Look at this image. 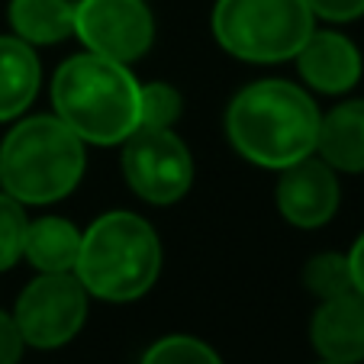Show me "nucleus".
I'll return each instance as SVG.
<instances>
[{
  "label": "nucleus",
  "mask_w": 364,
  "mask_h": 364,
  "mask_svg": "<svg viewBox=\"0 0 364 364\" xmlns=\"http://www.w3.org/2000/svg\"><path fill=\"white\" fill-rule=\"evenodd\" d=\"M319 119L313 97L296 84L258 81L229 103L226 132L242 159L284 171L316 151Z\"/></svg>",
  "instance_id": "1"
},
{
  "label": "nucleus",
  "mask_w": 364,
  "mask_h": 364,
  "mask_svg": "<svg viewBox=\"0 0 364 364\" xmlns=\"http://www.w3.org/2000/svg\"><path fill=\"white\" fill-rule=\"evenodd\" d=\"M55 117L81 142L113 145L139 126V84L129 68L94 52L75 55L52 81Z\"/></svg>",
  "instance_id": "2"
},
{
  "label": "nucleus",
  "mask_w": 364,
  "mask_h": 364,
  "mask_svg": "<svg viewBox=\"0 0 364 364\" xmlns=\"http://www.w3.org/2000/svg\"><path fill=\"white\" fill-rule=\"evenodd\" d=\"M161 271L159 235L136 213H107L81 235L75 277L100 300H136Z\"/></svg>",
  "instance_id": "3"
},
{
  "label": "nucleus",
  "mask_w": 364,
  "mask_h": 364,
  "mask_svg": "<svg viewBox=\"0 0 364 364\" xmlns=\"http://www.w3.org/2000/svg\"><path fill=\"white\" fill-rule=\"evenodd\" d=\"M84 174V142L58 117L23 119L0 145V184L20 203H55Z\"/></svg>",
  "instance_id": "4"
},
{
  "label": "nucleus",
  "mask_w": 364,
  "mask_h": 364,
  "mask_svg": "<svg viewBox=\"0 0 364 364\" xmlns=\"http://www.w3.org/2000/svg\"><path fill=\"white\" fill-rule=\"evenodd\" d=\"M213 33L229 55L245 62H284L313 33L306 0H220Z\"/></svg>",
  "instance_id": "5"
},
{
  "label": "nucleus",
  "mask_w": 364,
  "mask_h": 364,
  "mask_svg": "<svg viewBox=\"0 0 364 364\" xmlns=\"http://www.w3.org/2000/svg\"><path fill=\"white\" fill-rule=\"evenodd\" d=\"M123 174L129 187L149 203H174L193 181L187 145L171 129L136 126L123 139Z\"/></svg>",
  "instance_id": "6"
},
{
  "label": "nucleus",
  "mask_w": 364,
  "mask_h": 364,
  "mask_svg": "<svg viewBox=\"0 0 364 364\" xmlns=\"http://www.w3.org/2000/svg\"><path fill=\"white\" fill-rule=\"evenodd\" d=\"M87 316V290L68 274H42L20 294L14 309V319L20 326V336L36 348H58L71 342Z\"/></svg>",
  "instance_id": "7"
},
{
  "label": "nucleus",
  "mask_w": 364,
  "mask_h": 364,
  "mask_svg": "<svg viewBox=\"0 0 364 364\" xmlns=\"http://www.w3.org/2000/svg\"><path fill=\"white\" fill-rule=\"evenodd\" d=\"M75 36L94 55L129 65L151 48L155 23L142 0H77Z\"/></svg>",
  "instance_id": "8"
},
{
  "label": "nucleus",
  "mask_w": 364,
  "mask_h": 364,
  "mask_svg": "<svg viewBox=\"0 0 364 364\" xmlns=\"http://www.w3.org/2000/svg\"><path fill=\"white\" fill-rule=\"evenodd\" d=\"M338 181L326 161L303 159L296 165L284 168L277 184V210L284 220L300 229H316L329 223L338 210Z\"/></svg>",
  "instance_id": "9"
},
{
  "label": "nucleus",
  "mask_w": 364,
  "mask_h": 364,
  "mask_svg": "<svg viewBox=\"0 0 364 364\" xmlns=\"http://www.w3.org/2000/svg\"><path fill=\"white\" fill-rule=\"evenodd\" d=\"M300 75L309 87L323 90V94H345L361 77V52L351 39L342 33H309V39L296 52Z\"/></svg>",
  "instance_id": "10"
},
{
  "label": "nucleus",
  "mask_w": 364,
  "mask_h": 364,
  "mask_svg": "<svg viewBox=\"0 0 364 364\" xmlns=\"http://www.w3.org/2000/svg\"><path fill=\"white\" fill-rule=\"evenodd\" d=\"M313 345L323 361L358 364L364 361V296L358 290L323 300L309 326Z\"/></svg>",
  "instance_id": "11"
},
{
  "label": "nucleus",
  "mask_w": 364,
  "mask_h": 364,
  "mask_svg": "<svg viewBox=\"0 0 364 364\" xmlns=\"http://www.w3.org/2000/svg\"><path fill=\"white\" fill-rule=\"evenodd\" d=\"M319 159L338 171H364V100L338 103L319 119Z\"/></svg>",
  "instance_id": "12"
},
{
  "label": "nucleus",
  "mask_w": 364,
  "mask_h": 364,
  "mask_svg": "<svg viewBox=\"0 0 364 364\" xmlns=\"http://www.w3.org/2000/svg\"><path fill=\"white\" fill-rule=\"evenodd\" d=\"M77 252H81V232L62 216H42V220L26 226L23 255L42 274H68V271H75Z\"/></svg>",
  "instance_id": "13"
},
{
  "label": "nucleus",
  "mask_w": 364,
  "mask_h": 364,
  "mask_svg": "<svg viewBox=\"0 0 364 364\" xmlns=\"http://www.w3.org/2000/svg\"><path fill=\"white\" fill-rule=\"evenodd\" d=\"M39 90V58L29 42L0 36V119H14Z\"/></svg>",
  "instance_id": "14"
},
{
  "label": "nucleus",
  "mask_w": 364,
  "mask_h": 364,
  "mask_svg": "<svg viewBox=\"0 0 364 364\" xmlns=\"http://www.w3.org/2000/svg\"><path fill=\"white\" fill-rule=\"evenodd\" d=\"M10 23L16 39L29 46H52L75 33V0H14Z\"/></svg>",
  "instance_id": "15"
},
{
  "label": "nucleus",
  "mask_w": 364,
  "mask_h": 364,
  "mask_svg": "<svg viewBox=\"0 0 364 364\" xmlns=\"http://www.w3.org/2000/svg\"><path fill=\"white\" fill-rule=\"evenodd\" d=\"M303 281H306V287L316 296H323V300H332V296H342V294H351V290H355L348 255H336V252L309 258L306 271H303Z\"/></svg>",
  "instance_id": "16"
},
{
  "label": "nucleus",
  "mask_w": 364,
  "mask_h": 364,
  "mask_svg": "<svg viewBox=\"0 0 364 364\" xmlns=\"http://www.w3.org/2000/svg\"><path fill=\"white\" fill-rule=\"evenodd\" d=\"M181 94L171 84H145L139 87V126H155V129H171L181 117Z\"/></svg>",
  "instance_id": "17"
},
{
  "label": "nucleus",
  "mask_w": 364,
  "mask_h": 364,
  "mask_svg": "<svg viewBox=\"0 0 364 364\" xmlns=\"http://www.w3.org/2000/svg\"><path fill=\"white\" fill-rule=\"evenodd\" d=\"M142 364H223L210 345L191 336H168L145 351Z\"/></svg>",
  "instance_id": "18"
},
{
  "label": "nucleus",
  "mask_w": 364,
  "mask_h": 364,
  "mask_svg": "<svg viewBox=\"0 0 364 364\" xmlns=\"http://www.w3.org/2000/svg\"><path fill=\"white\" fill-rule=\"evenodd\" d=\"M26 213L23 203L10 193H0V271L14 268L23 258V239H26Z\"/></svg>",
  "instance_id": "19"
},
{
  "label": "nucleus",
  "mask_w": 364,
  "mask_h": 364,
  "mask_svg": "<svg viewBox=\"0 0 364 364\" xmlns=\"http://www.w3.org/2000/svg\"><path fill=\"white\" fill-rule=\"evenodd\" d=\"M313 16H323L332 23H348L364 16V0H306Z\"/></svg>",
  "instance_id": "20"
},
{
  "label": "nucleus",
  "mask_w": 364,
  "mask_h": 364,
  "mask_svg": "<svg viewBox=\"0 0 364 364\" xmlns=\"http://www.w3.org/2000/svg\"><path fill=\"white\" fill-rule=\"evenodd\" d=\"M23 336H20V326L10 313L0 309V364H16L23 355Z\"/></svg>",
  "instance_id": "21"
},
{
  "label": "nucleus",
  "mask_w": 364,
  "mask_h": 364,
  "mask_svg": "<svg viewBox=\"0 0 364 364\" xmlns=\"http://www.w3.org/2000/svg\"><path fill=\"white\" fill-rule=\"evenodd\" d=\"M348 268H351V284H355V290L364 296V232L348 252Z\"/></svg>",
  "instance_id": "22"
},
{
  "label": "nucleus",
  "mask_w": 364,
  "mask_h": 364,
  "mask_svg": "<svg viewBox=\"0 0 364 364\" xmlns=\"http://www.w3.org/2000/svg\"><path fill=\"white\" fill-rule=\"evenodd\" d=\"M323 364H336V361H323Z\"/></svg>",
  "instance_id": "23"
},
{
  "label": "nucleus",
  "mask_w": 364,
  "mask_h": 364,
  "mask_svg": "<svg viewBox=\"0 0 364 364\" xmlns=\"http://www.w3.org/2000/svg\"><path fill=\"white\" fill-rule=\"evenodd\" d=\"M0 191H4V184H0Z\"/></svg>",
  "instance_id": "24"
}]
</instances>
